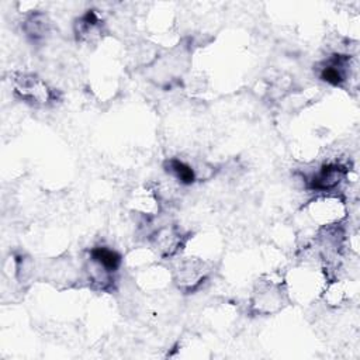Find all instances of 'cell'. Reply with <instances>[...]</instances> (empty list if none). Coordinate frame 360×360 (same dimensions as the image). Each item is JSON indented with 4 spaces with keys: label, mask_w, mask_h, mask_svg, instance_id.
Returning a JSON list of instances; mask_svg holds the SVG:
<instances>
[{
    "label": "cell",
    "mask_w": 360,
    "mask_h": 360,
    "mask_svg": "<svg viewBox=\"0 0 360 360\" xmlns=\"http://www.w3.org/2000/svg\"><path fill=\"white\" fill-rule=\"evenodd\" d=\"M26 31L28 35L34 37V38H39L43 37L47 31V24H46V19L43 16H32L26 26Z\"/></svg>",
    "instance_id": "cell-6"
},
{
    "label": "cell",
    "mask_w": 360,
    "mask_h": 360,
    "mask_svg": "<svg viewBox=\"0 0 360 360\" xmlns=\"http://www.w3.org/2000/svg\"><path fill=\"white\" fill-rule=\"evenodd\" d=\"M346 169L341 165H325L310 180V187L316 191H330L335 189L345 178Z\"/></svg>",
    "instance_id": "cell-2"
},
{
    "label": "cell",
    "mask_w": 360,
    "mask_h": 360,
    "mask_svg": "<svg viewBox=\"0 0 360 360\" xmlns=\"http://www.w3.org/2000/svg\"><path fill=\"white\" fill-rule=\"evenodd\" d=\"M16 93L28 103L44 104L51 97V91L39 79L34 76L23 77L16 88Z\"/></svg>",
    "instance_id": "cell-1"
},
{
    "label": "cell",
    "mask_w": 360,
    "mask_h": 360,
    "mask_svg": "<svg viewBox=\"0 0 360 360\" xmlns=\"http://www.w3.org/2000/svg\"><path fill=\"white\" fill-rule=\"evenodd\" d=\"M92 262L97 266V269L106 272V273H114L118 270L120 265H122V256L113 249H108L106 247H96L91 251Z\"/></svg>",
    "instance_id": "cell-3"
},
{
    "label": "cell",
    "mask_w": 360,
    "mask_h": 360,
    "mask_svg": "<svg viewBox=\"0 0 360 360\" xmlns=\"http://www.w3.org/2000/svg\"><path fill=\"white\" fill-rule=\"evenodd\" d=\"M321 79L334 86L342 85L346 79V59L338 57L330 59L321 69Z\"/></svg>",
    "instance_id": "cell-4"
},
{
    "label": "cell",
    "mask_w": 360,
    "mask_h": 360,
    "mask_svg": "<svg viewBox=\"0 0 360 360\" xmlns=\"http://www.w3.org/2000/svg\"><path fill=\"white\" fill-rule=\"evenodd\" d=\"M167 171L169 173H172L182 184L189 186L193 184L196 182V172L191 167H189L187 164H184L180 159H169L167 162Z\"/></svg>",
    "instance_id": "cell-5"
}]
</instances>
